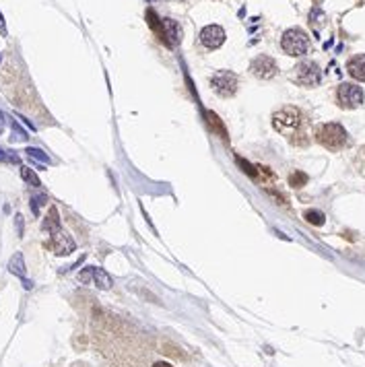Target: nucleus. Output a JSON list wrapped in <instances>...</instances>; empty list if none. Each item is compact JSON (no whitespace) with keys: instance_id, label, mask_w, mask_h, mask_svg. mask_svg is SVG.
<instances>
[{"instance_id":"1","label":"nucleus","mask_w":365,"mask_h":367,"mask_svg":"<svg viewBox=\"0 0 365 367\" xmlns=\"http://www.w3.org/2000/svg\"><path fill=\"white\" fill-rule=\"evenodd\" d=\"M273 126L277 132L287 136L291 142H295V136H301L303 128V114L297 108H283L273 114Z\"/></svg>"},{"instance_id":"2","label":"nucleus","mask_w":365,"mask_h":367,"mask_svg":"<svg viewBox=\"0 0 365 367\" xmlns=\"http://www.w3.org/2000/svg\"><path fill=\"white\" fill-rule=\"evenodd\" d=\"M316 140H318L322 146H326L328 151H340V149L347 144L349 134H347V130H345L340 124L328 122V124L318 126V130H316Z\"/></svg>"},{"instance_id":"3","label":"nucleus","mask_w":365,"mask_h":367,"mask_svg":"<svg viewBox=\"0 0 365 367\" xmlns=\"http://www.w3.org/2000/svg\"><path fill=\"white\" fill-rule=\"evenodd\" d=\"M281 47L285 54L293 56V58H301L309 52V37L305 31L301 29H287L281 37Z\"/></svg>"},{"instance_id":"4","label":"nucleus","mask_w":365,"mask_h":367,"mask_svg":"<svg viewBox=\"0 0 365 367\" xmlns=\"http://www.w3.org/2000/svg\"><path fill=\"white\" fill-rule=\"evenodd\" d=\"M293 81L301 87H316L320 85L322 81V70L316 62L311 60H305V62H299L295 66V72H293Z\"/></svg>"},{"instance_id":"5","label":"nucleus","mask_w":365,"mask_h":367,"mask_svg":"<svg viewBox=\"0 0 365 367\" xmlns=\"http://www.w3.org/2000/svg\"><path fill=\"white\" fill-rule=\"evenodd\" d=\"M211 87L217 95L221 97H233L237 93V87H239V79L235 72L231 70H219L213 75L211 79Z\"/></svg>"},{"instance_id":"6","label":"nucleus","mask_w":365,"mask_h":367,"mask_svg":"<svg viewBox=\"0 0 365 367\" xmlns=\"http://www.w3.org/2000/svg\"><path fill=\"white\" fill-rule=\"evenodd\" d=\"M365 95H363V89L355 83H343L338 89H336V101L338 106L345 108V110H355L363 103Z\"/></svg>"},{"instance_id":"7","label":"nucleus","mask_w":365,"mask_h":367,"mask_svg":"<svg viewBox=\"0 0 365 367\" xmlns=\"http://www.w3.org/2000/svg\"><path fill=\"white\" fill-rule=\"evenodd\" d=\"M250 72H252L254 77H258V79H262V81H269V79L277 77L279 66H277L275 58H271V56H266V54H260V56H256V58L250 62Z\"/></svg>"},{"instance_id":"8","label":"nucleus","mask_w":365,"mask_h":367,"mask_svg":"<svg viewBox=\"0 0 365 367\" xmlns=\"http://www.w3.org/2000/svg\"><path fill=\"white\" fill-rule=\"evenodd\" d=\"M50 237H52V250H54L58 256H68V254H72L77 250L75 239L62 227H58L56 231H52Z\"/></svg>"},{"instance_id":"9","label":"nucleus","mask_w":365,"mask_h":367,"mask_svg":"<svg viewBox=\"0 0 365 367\" xmlns=\"http://www.w3.org/2000/svg\"><path fill=\"white\" fill-rule=\"evenodd\" d=\"M225 41V31L219 25H208L200 31V43L208 50H217Z\"/></svg>"},{"instance_id":"10","label":"nucleus","mask_w":365,"mask_h":367,"mask_svg":"<svg viewBox=\"0 0 365 367\" xmlns=\"http://www.w3.org/2000/svg\"><path fill=\"white\" fill-rule=\"evenodd\" d=\"M159 35L167 41V45H178L182 41V29L176 21L172 19H163L161 23V29H159Z\"/></svg>"},{"instance_id":"11","label":"nucleus","mask_w":365,"mask_h":367,"mask_svg":"<svg viewBox=\"0 0 365 367\" xmlns=\"http://www.w3.org/2000/svg\"><path fill=\"white\" fill-rule=\"evenodd\" d=\"M347 72L355 79L365 83V54H357L347 62Z\"/></svg>"},{"instance_id":"12","label":"nucleus","mask_w":365,"mask_h":367,"mask_svg":"<svg viewBox=\"0 0 365 367\" xmlns=\"http://www.w3.org/2000/svg\"><path fill=\"white\" fill-rule=\"evenodd\" d=\"M9 273L15 275V277H19V279H25L27 266H25V258H23L21 252H15L13 258L9 260Z\"/></svg>"},{"instance_id":"13","label":"nucleus","mask_w":365,"mask_h":367,"mask_svg":"<svg viewBox=\"0 0 365 367\" xmlns=\"http://www.w3.org/2000/svg\"><path fill=\"white\" fill-rule=\"evenodd\" d=\"M91 281L97 285V289H112V277L97 266H91Z\"/></svg>"},{"instance_id":"14","label":"nucleus","mask_w":365,"mask_h":367,"mask_svg":"<svg viewBox=\"0 0 365 367\" xmlns=\"http://www.w3.org/2000/svg\"><path fill=\"white\" fill-rule=\"evenodd\" d=\"M58 227H62V225H60V215H58L56 208L52 206V208H50V213H47L45 219H43V223H41V229L47 231V233H52V231H56Z\"/></svg>"},{"instance_id":"15","label":"nucleus","mask_w":365,"mask_h":367,"mask_svg":"<svg viewBox=\"0 0 365 367\" xmlns=\"http://www.w3.org/2000/svg\"><path fill=\"white\" fill-rule=\"evenodd\" d=\"M19 174H21V178H23V182H27L31 188H39L41 186V182H39V178H37V174L31 169V167H27V165H21V169H19Z\"/></svg>"},{"instance_id":"16","label":"nucleus","mask_w":365,"mask_h":367,"mask_svg":"<svg viewBox=\"0 0 365 367\" xmlns=\"http://www.w3.org/2000/svg\"><path fill=\"white\" fill-rule=\"evenodd\" d=\"M206 118H208V124H211L213 128H215V132L223 138V140H227V132H225V128H223V124H221V120L213 114V112H206Z\"/></svg>"},{"instance_id":"17","label":"nucleus","mask_w":365,"mask_h":367,"mask_svg":"<svg viewBox=\"0 0 365 367\" xmlns=\"http://www.w3.org/2000/svg\"><path fill=\"white\" fill-rule=\"evenodd\" d=\"M25 153L31 157V159H37V161H41L43 165H50V157L41 151V149H35V146H27L25 149Z\"/></svg>"},{"instance_id":"18","label":"nucleus","mask_w":365,"mask_h":367,"mask_svg":"<svg viewBox=\"0 0 365 367\" xmlns=\"http://www.w3.org/2000/svg\"><path fill=\"white\" fill-rule=\"evenodd\" d=\"M305 221L307 223H311V225H316V227H320V225H324V213H320V211H305Z\"/></svg>"},{"instance_id":"19","label":"nucleus","mask_w":365,"mask_h":367,"mask_svg":"<svg viewBox=\"0 0 365 367\" xmlns=\"http://www.w3.org/2000/svg\"><path fill=\"white\" fill-rule=\"evenodd\" d=\"M289 182H291V186H293V188H301V186L307 182V176H305L303 172H295V174H291Z\"/></svg>"},{"instance_id":"20","label":"nucleus","mask_w":365,"mask_h":367,"mask_svg":"<svg viewBox=\"0 0 365 367\" xmlns=\"http://www.w3.org/2000/svg\"><path fill=\"white\" fill-rule=\"evenodd\" d=\"M0 161L15 165V163H19V157H17L15 153H11V151H3V149H0Z\"/></svg>"},{"instance_id":"21","label":"nucleus","mask_w":365,"mask_h":367,"mask_svg":"<svg viewBox=\"0 0 365 367\" xmlns=\"http://www.w3.org/2000/svg\"><path fill=\"white\" fill-rule=\"evenodd\" d=\"M43 200H45V196H41V198H39V196H33V198H31V202H29V204H31L33 215H39V206L43 204Z\"/></svg>"},{"instance_id":"22","label":"nucleus","mask_w":365,"mask_h":367,"mask_svg":"<svg viewBox=\"0 0 365 367\" xmlns=\"http://www.w3.org/2000/svg\"><path fill=\"white\" fill-rule=\"evenodd\" d=\"M15 225H17L19 237H23V217H21V215H15Z\"/></svg>"},{"instance_id":"23","label":"nucleus","mask_w":365,"mask_h":367,"mask_svg":"<svg viewBox=\"0 0 365 367\" xmlns=\"http://www.w3.org/2000/svg\"><path fill=\"white\" fill-rule=\"evenodd\" d=\"M79 279H81L83 283H89V281H91V266H87V268H85V271L79 275Z\"/></svg>"},{"instance_id":"24","label":"nucleus","mask_w":365,"mask_h":367,"mask_svg":"<svg viewBox=\"0 0 365 367\" xmlns=\"http://www.w3.org/2000/svg\"><path fill=\"white\" fill-rule=\"evenodd\" d=\"M153 367H174V365H172V363H167V361H157Z\"/></svg>"},{"instance_id":"25","label":"nucleus","mask_w":365,"mask_h":367,"mask_svg":"<svg viewBox=\"0 0 365 367\" xmlns=\"http://www.w3.org/2000/svg\"><path fill=\"white\" fill-rule=\"evenodd\" d=\"M0 33L7 35V27H5V21H3V15H0Z\"/></svg>"},{"instance_id":"26","label":"nucleus","mask_w":365,"mask_h":367,"mask_svg":"<svg viewBox=\"0 0 365 367\" xmlns=\"http://www.w3.org/2000/svg\"><path fill=\"white\" fill-rule=\"evenodd\" d=\"M3 128H5V116H3V112H0V132H3Z\"/></svg>"}]
</instances>
